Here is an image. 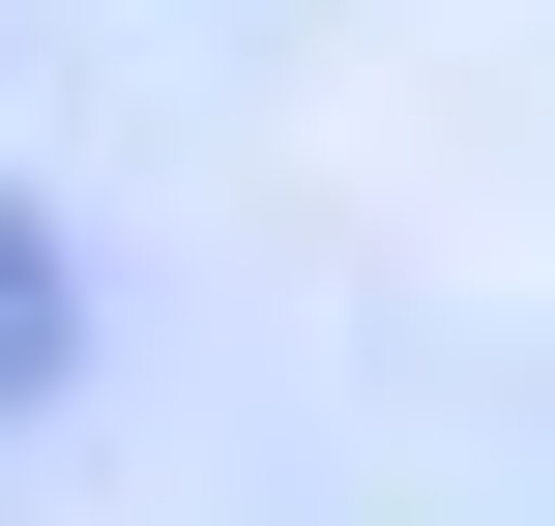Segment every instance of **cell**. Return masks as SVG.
Instances as JSON below:
<instances>
[{
    "label": "cell",
    "instance_id": "1",
    "mask_svg": "<svg viewBox=\"0 0 555 526\" xmlns=\"http://www.w3.org/2000/svg\"><path fill=\"white\" fill-rule=\"evenodd\" d=\"M59 381H88V234H59L29 176H0V439H29Z\"/></svg>",
    "mask_w": 555,
    "mask_h": 526
}]
</instances>
